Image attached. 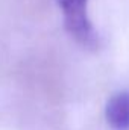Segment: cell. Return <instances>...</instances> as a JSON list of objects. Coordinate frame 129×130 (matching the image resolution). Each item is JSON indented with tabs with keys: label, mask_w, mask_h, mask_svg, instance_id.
Wrapping results in <instances>:
<instances>
[{
	"label": "cell",
	"mask_w": 129,
	"mask_h": 130,
	"mask_svg": "<svg viewBox=\"0 0 129 130\" xmlns=\"http://www.w3.org/2000/svg\"><path fill=\"white\" fill-rule=\"evenodd\" d=\"M62 12L67 33L82 47L97 48L99 33L88 17L90 0H56Z\"/></svg>",
	"instance_id": "6da1fadb"
},
{
	"label": "cell",
	"mask_w": 129,
	"mask_h": 130,
	"mask_svg": "<svg viewBox=\"0 0 129 130\" xmlns=\"http://www.w3.org/2000/svg\"><path fill=\"white\" fill-rule=\"evenodd\" d=\"M105 117L114 130H129V91H120L108 100Z\"/></svg>",
	"instance_id": "7a4b0ae2"
}]
</instances>
